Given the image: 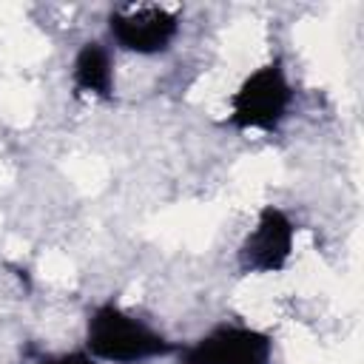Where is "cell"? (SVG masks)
Wrapping results in <instances>:
<instances>
[{"mask_svg":"<svg viewBox=\"0 0 364 364\" xmlns=\"http://www.w3.org/2000/svg\"><path fill=\"white\" fill-rule=\"evenodd\" d=\"M82 350L100 364H145L176 355L179 344L125 304L105 299L88 310Z\"/></svg>","mask_w":364,"mask_h":364,"instance_id":"1","label":"cell"},{"mask_svg":"<svg viewBox=\"0 0 364 364\" xmlns=\"http://www.w3.org/2000/svg\"><path fill=\"white\" fill-rule=\"evenodd\" d=\"M296 88L290 80V71L282 57H273L262 65H256L228 97V117L225 125L233 131H256L270 134L276 131L293 111Z\"/></svg>","mask_w":364,"mask_h":364,"instance_id":"2","label":"cell"},{"mask_svg":"<svg viewBox=\"0 0 364 364\" xmlns=\"http://www.w3.org/2000/svg\"><path fill=\"white\" fill-rule=\"evenodd\" d=\"M105 28L114 48L136 57H159L176 43L182 31V6H171V3L114 6L105 17Z\"/></svg>","mask_w":364,"mask_h":364,"instance_id":"3","label":"cell"},{"mask_svg":"<svg viewBox=\"0 0 364 364\" xmlns=\"http://www.w3.org/2000/svg\"><path fill=\"white\" fill-rule=\"evenodd\" d=\"M173 364H270L273 336L245 321H219L191 344H179Z\"/></svg>","mask_w":364,"mask_h":364,"instance_id":"4","label":"cell"},{"mask_svg":"<svg viewBox=\"0 0 364 364\" xmlns=\"http://www.w3.org/2000/svg\"><path fill=\"white\" fill-rule=\"evenodd\" d=\"M296 253V222L279 205H264L256 213L253 228L245 233L236 250V267L242 276L282 273Z\"/></svg>","mask_w":364,"mask_h":364,"instance_id":"5","label":"cell"},{"mask_svg":"<svg viewBox=\"0 0 364 364\" xmlns=\"http://www.w3.org/2000/svg\"><path fill=\"white\" fill-rule=\"evenodd\" d=\"M71 91L82 100H114L117 91V68L114 51L102 40H85L71 57Z\"/></svg>","mask_w":364,"mask_h":364,"instance_id":"6","label":"cell"},{"mask_svg":"<svg viewBox=\"0 0 364 364\" xmlns=\"http://www.w3.org/2000/svg\"><path fill=\"white\" fill-rule=\"evenodd\" d=\"M40 364H100V361H97V358H91V355L80 347V350H68V353L48 355V358H43Z\"/></svg>","mask_w":364,"mask_h":364,"instance_id":"7","label":"cell"}]
</instances>
